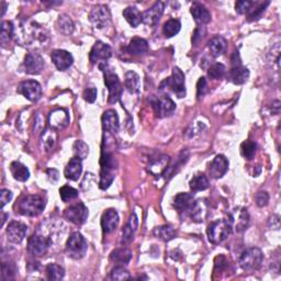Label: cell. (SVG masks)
<instances>
[{"label":"cell","instance_id":"obj_1","mask_svg":"<svg viewBox=\"0 0 281 281\" xmlns=\"http://www.w3.org/2000/svg\"><path fill=\"white\" fill-rule=\"evenodd\" d=\"M100 181L99 188L101 190H107L111 186L116 178V169H117V161L112 153L108 152L105 148L102 149L101 158H100Z\"/></svg>","mask_w":281,"mask_h":281},{"label":"cell","instance_id":"obj_2","mask_svg":"<svg viewBox=\"0 0 281 281\" xmlns=\"http://www.w3.org/2000/svg\"><path fill=\"white\" fill-rule=\"evenodd\" d=\"M99 68L102 70L105 76V85L108 88V102L116 104L120 100L122 95V85L120 79L107 63L100 64Z\"/></svg>","mask_w":281,"mask_h":281},{"label":"cell","instance_id":"obj_3","mask_svg":"<svg viewBox=\"0 0 281 281\" xmlns=\"http://www.w3.org/2000/svg\"><path fill=\"white\" fill-rule=\"evenodd\" d=\"M45 209V200L39 194H26L18 203V211L24 217H37Z\"/></svg>","mask_w":281,"mask_h":281},{"label":"cell","instance_id":"obj_4","mask_svg":"<svg viewBox=\"0 0 281 281\" xmlns=\"http://www.w3.org/2000/svg\"><path fill=\"white\" fill-rule=\"evenodd\" d=\"M232 231H233V228H232L230 221L228 220L213 221V222L208 226L207 230L208 239L211 244L218 245L220 243H222L223 241L228 239V237L231 235Z\"/></svg>","mask_w":281,"mask_h":281},{"label":"cell","instance_id":"obj_5","mask_svg":"<svg viewBox=\"0 0 281 281\" xmlns=\"http://www.w3.org/2000/svg\"><path fill=\"white\" fill-rule=\"evenodd\" d=\"M88 250V244L85 237L79 232H74L66 243V254L73 259H82Z\"/></svg>","mask_w":281,"mask_h":281},{"label":"cell","instance_id":"obj_6","mask_svg":"<svg viewBox=\"0 0 281 281\" xmlns=\"http://www.w3.org/2000/svg\"><path fill=\"white\" fill-rule=\"evenodd\" d=\"M263 259V252L257 247H251L242 253L239 263L240 266L246 272H253L261 268Z\"/></svg>","mask_w":281,"mask_h":281},{"label":"cell","instance_id":"obj_7","mask_svg":"<svg viewBox=\"0 0 281 281\" xmlns=\"http://www.w3.org/2000/svg\"><path fill=\"white\" fill-rule=\"evenodd\" d=\"M163 85H166L172 93H174L178 98H183L186 97V82L185 75L181 72L179 67L172 68V74L169 78H167Z\"/></svg>","mask_w":281,"mask_h":281},{"label":"cell","instance_id":"obj_8","mask_svg":"<svg viewBox=\"0 0 281 281\" xmlns=\"http://www.w3.org/2000/svg\"><path fill=\"white\" fill-rule=\"evenodd\" d=\"M89 215L88 208L83 202L74 203L64 211V217L69 222L76 225H82L86 222Z\"/></svg>","mask_w":281,"mask_h":281},{"label":"cell","instance_id":"obj_9","mask_svg":"<svg viewBox=\"0 0 281 281\" xmlns=\"http://www.w3.org/2000/svg\"><path fill=\"white\" fill-rule=\"evenodd\" d=\"M150 105H152L155 115L158 118H165L171 116L176 110L175 102L169 98L168 96L158 97V98L150 99Z\"/></svg>","mask_w":281,"mask_h":281},{"label":"cell","instance_id":"obj_10","mask_svg":"<svg viewBox=\"0 0 281 281\" xmlns=\"http://www.w3.org/2000/svg\"><path fill=\"white\" fill-rule=\"evenodd\" d=\"M51 240L45 236L33 234L28 241V252L35 257L43 256L47 253L48 248L51 246Z\"/></svg>","mask_w":281,"mask_h":281},{"label":"cell","instance_id":"obj_11","mask_svg":"<svg viewBox=\"0 0 281 281\" xmlns=\"http://www.w3.org/2000/svg\"><path fill=\"white\" fill-rule=\"evenodd\" d=\"M111 56V47L101 41H97L89 53V59L93 64H105Z\"/></svg>","mask_w":281,"mask_h":281},{"label":"cell","instance_id":"obj_12","mask_svg":"<svg viewBox=\"0 0 281 281\" xmlns=\"http://www.w3.org/2000/svg\"><path fill=\"white\" fill-rule=\"evenodd\" d=\"M18 94L22 95L24 98L34 102L41 98L42 87L35 80H24L18 86Z\"/></svg>","mask_w":281,"mask_h":281},{"label":"cell","instance_id":"obj_13","mask_svg":"<svg viewBox=\"0 0 281 281\" xmlns=\"http://www.w3.org/2000/svg\"><path fill=\"white\" fill-rule=\"evenodd\" d=\"M90 22L95 25V28L102 29L110 23L111 15L109 12V9L102 4L95 6L89 13Z\"/></svg>","mask_w":281,"mask_h":281},{"label":"cell","instance_id":"obj_14","mask_svg":"<svg viewBox=\"0 0 281 281\" xmlns=\"http://www.w3.org/2000/svg\"><path fill=\"white\" fill-rule=\"evenodd\" d=\"M69 123V116L68 112L62 109V108H58L50 112L48 115V127L53 130H63L68 126Z\"/></svg>","mask_w":281,"mask_h":281},{"label":"cell","instance_id":"obj_15","mask_svg":"<svg viewBox=\"0 0 281 281\" xmlns=\"http://www.w3.org/2000/svg\"><path fill=\"white\" fill-rule=\"evenodd\" d=\"M165 9V4L161 1L154 3L153 7L147 9L146 11L142 13V22L148 26H155L158 23L161 15H163Z\"/></svg>","mask_w":281,"mask_h":281},{"label":"cell","instance_id":"obj_16","mask_svg":"<svg viewBox=\"0 0 281 281\" xmlns=\"http://www.w3.org/2000/svg\"><path fill=\"white\" fill-rule=\"evenodd\" d=\"M230 222L237 233L245 231L248 228L250 224V214L247 212V209L245 208H240L235 210L233 214L231 215Z\"/></svg>","mask_w":281,"mask_h":281},{"label":"cell","instance_id":"obj_17","mask_svg":"<svg viewBox=\"0 0 281 281\" xmlns=\"http://www.w3.org/2000/svg\"><path fill=\"white\" fill-rule=\"evenodd\" d=\"M119 222H120V218H119L117 210L115 209L106 210L101 218V228L102 231H104V233L110 234L112 232H115L118 228Z\"/></svg>","mask_w":281,"mask_h":281},{"label":"cell","instance_id":"obj_18","mask_svg":"<svg viewBox=\"0 0 281 281\" xmlns=\"http://www.w3.org/2000/svg\"><path fill=\"white\" fill-rule=\"evenodd\" d=\"M23 66L25 73L30 75L40 74L43 68H44V59L42 58L40 54L37 53H29L24 58Z\"/></svg>","mask_w":281,"mask_h":281},{"label":"cell","instance_id":"obj_19","mask_svg":"<svg viewBox=\"0 0 281 281\" xmlns=\"http://www.w3.org/2000/svg\"><path fill=\"white\" fill-rule=\"evenodd\" d=\"M229 169V160L224 155H217L209 167V174L214 179L222 178Z\"/></svg>","mask_w":281,"mask_h":281},{"label":"cell","instance_id":"obj_20","mask_svg":"<svg viewBox=\"0 0 281 281\" xmlns=\"http://www.w3.org/2000/svg\"><path fill=\"white\" fill-rule=\"evenodd\" d=\"M26 231H28V228L25 224L18 222V221H12L7 228L8 240L14 244H20L24 240Z\"/></svg>","mask_w":281,"mask_h":281},{"label":"cell","instance_id":"obj_21","mask_svg":"<svg viewBox=\"0 0 281 281\" xmlns=\"http://www.w3.org/2000/svg\"><path fill=\"white\" fill-rule=\"evenodd\" d=\"M102 129L106 132H109L111 134H116L119 132L120 129V122H119V117L116 110L109 109L104 112L101 118Z\"/></svg>","mask_w":281,"mask_h":281},{"label":"cell","instance_id":"obj_22","mask_svg":"<svg viewBox=\"0 0 281 281\" xmlns=\"http://www.w3.org/2000/svg\"><path fill=\"white\" fill-rule=\"evenodd\" d=\"M52 62L58 70H65L72 66L74 63V57L72 54L65 50H55L52 52Z\"/></svg>","mask_w":281,"mask_h":281},{"label":"cell","instance_id":"obj_23","mask_svg":"<svg viewBox=\"0 0 281 281\" xmlns=\"http://www.w3.org/2000/svg\"><path fill=\"white\" fill-rule=\"evenodd\" d=\"M194 202H196V199H194L191 193L181 192L178 193L174 198V203L172 204H174V208L179 213H189V211L193 207Z\"/></svg>","mask_w":281,"mask_h":281},{"label":"cell","instance_id":"obj_24","mask_svg":"<svg viewBox=\"0 0 281 281\" xmlns=\"http://www.w3.org/2000/svg\"><path fill=\"white\" fill-rule=\"evenodd\" d=\"M83 159H80L79 157L74 156L73 158H70L68 161L67 166L65 167L64 176L67 178L68 180L76 181L79 179L80 175H82L83 171Z\"/></svg>","mask_w":281,"mask_h":281},{"label":"cell","instance_id":"obj_25","mask_svg":"<svg viewBox=\"0 0 281 281\" xmlns=\"http://www.w3.org/2000/svg\"><path fill=\"white\" fill-rule=\"evenodd\" d=\"M250 78V70L248 68L244 67L243 65H235L231 68L229 73V79L235 85H242L247 82V79Z\"/></svg>","mask_w":281,"mask_h":281},{"label":"cell","instance_id":"obj_26","mask_svg":"<svg viewBox=\"0 0 281 281\" xmlns=\"http://www.w3.org/2000/svg\"><path fill=\"white\" fill-rule=\"evenodd\" d=\"M190 12L192 14L194 21H196L198 24L203 25V24L209 23L211 21V13L202 3L194 2L191 6Z\"/></svg>","mask_w":281,"mask_h":281},{"label":"cell","instance_id":"obj_27","mask_svg":"<svg viewBox=\"0 0 281 281\" xmlns=\"http://www.w3.org/2000/svg\"><path fill=\"white\" fill-rule=\"evenodd\" d=\"M138 225H139L138 215L133 212L131 214V217H130L128 223L124 225V228L122 230L121 242L123 243V244H129V243L133 240L134 233L137 232V229H138Z\"/></svg>","mask_w":281,"mask_h":281},{"label":"cell","instance_id":"obj_28","mask_svg":"<svg viewBox=\"0 0 281 281\" xmlns=\"http://www.w3.org/2000/svg\"><path fill=\"white\" fill-rule=\"evenodd\" d=\"M56 140H57V133L55 130H53L51 128L44 130L40 139L41 148L46 153L51 152L54 146H55Z\"/></svg>","mask_w":281,"mask_h":281},{"label":"cell","instance_id":"obj_29","mask_svg":"<svg viewBox=\"0 0 281 281\" xmlns=\"http://www.w3.org/2000/svg\"><path fill=\"white\" fill-rule=\"evenodd\" d=\"M169 161H170V157L168 155H161L158 158H156L149 164L148 171L154 176H160L166 171Z\"/></svg>","mask_w":281,"mask_h":281},{"label":"cell","instance_id":"obj_30","mask_svg":"<svg viewBox=\"0 0 281 281\" xmlns=\"http://www.w3.org/2000/svg\"><path fill=\"white\" fill-rule=\"evenodd\" d=\"M128 51L133 56H143L148 51V44L146 40L140 39V37H135L128 46Z\"/></svg>","mask_w":281,"mask_h":281},{"label":"cell","instance_id":"obj_31","mask_svg":"<svg viewBox=\"0 0 281 281\" xmlns=\"http://www.w3.org/2000/svg\"><path fill=\"white\" fill-rule=\"evenodd\" d=\"M226 44H228L226 40L221 35H215L208 42L209 50L214 57H219L224 54L226 51Z\"/></svg>","mask_w":281,"mask_h":281},{"label":"cell","instance_id":"obj_32","mask_svg":"<svg viewBox=\"0 0 281 281\" xmlns=\"http://www.w3.org/2000/svg\"><path fill=\"white\" fill-rule=\"evenodd\" d=\"M133 254L132 252L126 247L116 248L115 251H112L110 254V261L112 263L120 264V265H127L131 262Z\"/></svg>","mask_w":281,"mask_h":281},{"label":"cell","instance_id":"obj_33","mask_svg":"<svg viewBox=\"0 0 281 281\" xmlns=\"http://www.w3.org/2000/svg\"><path fill=\"white\" fill-rule=\"evenodd\" d=\"M188 214L190 215V218L192 219V221H194V222L197 223L203 222L205 215H207V203L202 201V200L196 201L191 210L189 211Z\"/></svg>","mask_w":281,"mask_h":281},{"label":"cell","instance_id":"obj_34","mask_svg":"<svg viewBox=\"0 0 281 281\" xmlns=\"http://www.w3.org/2000/svg\"><path fill=\"white\" fill-rule=\"evenodd\" d=\"M10 171H11L14 179L21 182H24L30 178L29 169L23 164H21L20 161H13V163H11V165H10Z\"/></svg>","mask_w":281,"mask_h":281},{"label":"cell","instance_id":"obj_35","mask_svg":"<svg viewBox=\"0 0 281 281\" xmlns=\"http://www.w3.org/2000/svg\"><path fill=\"white\" fill-rule=\"evenodd\" d=\"M124 84H126V88L130 94H139L140 89V76L139 75L133 72V70H130L126 74V80H124Z\"/></svg>","mask_w":281,"mask_h":281},{"label":"cell","instance_id":"obj_36","mask_svg":"<svg viewBox=\"0 0 281 281\" xmlns=\"http://www.w3.org/2000/svg\"><path fill=\"white\" fill-rule=\"evenodd\" d=\"M56 26L57 30L64 35H70L75 29V24L73 22V20L70 19V17H68L67 14L59 15L56 22Z\"/></svg>","mask_w":281,"mask_h":281},{"label":"cell","instance_id":"obj_37","mask_svg":"<svg viewBox=\"0 0 281 281\" xmlns=\"http://www.w3.org/2000/svg\"><path fill=\"white\" fill-rule=\"evenodd\" d=\"M123 17L129 22L130 25L133 28H137L142 22V14L139 11L138 8L135 7H128L123 10Z\"/></svg>","mask_w":281,"mask_h":281},{"label":"cell","instance_id":"obj_38","mask_svg":"<svg viewBox=\"0 0 281 281\" xmlns=\"http://www.w3.org/2000/svg\"><path fill=\"white\" fill-rule=\"evenodd\" d=\"M154 235L160 241L169 242L176 236V231L170 225H161L154 229Z\"/></svg>","mask_w":281,"mask_h":281},{"label":"cell","instance_id":"obj_39","mask_svg":"<svg viewBox=\"0 0 281 281\" xmlns=\"http://www.w3.org/2000/svg\"><path fill=\"white\" fill-rule=\"evenodd\" d=\"M209 179L204 174H198L192 177V179L189 182V186L192 191H203L209 188Z\"/></svg>","mask_w":281,"mask_h":281},{"label":"cell","instance_id":"obj_40","mask_svg":"<svg viewBox=\"0 0 281 281\" xmlns=\"http://www.w3.org/2000/svg\"><path fill=\"white\" fill-rule=\"evenodd\" d=\"M46 277L48 280H62L65 276V270L57 264H48L45 268Z\"/></svg>","mask_w":281,"mask_h":281},{"label":"cell","instance_id":"obj_41","mask_svg":"<svg viewBox=\"0 0 281 281\" xmlns=\"http://www.w3.org/2000/svg\"><path fill=\"white\" fill-rule=\"evenodd\" d=\"M181 29L180 21L177 19H170L163 26V33L166 37H172L179 33Z\"/></svg>","mask_w":281,"mask_h":281},{"label":"cell","instance_id":"obj_42","mask_svg":"<svg viewBox=\"0 0 281 281\" xmlns=\"http://www.w3.org/2000/svg\"><path fill=\"white\" fill-rule=\"evenodd\" d=\"M13 23L11 21H3L1 24V32H0V40L2 46H6L13 35Z\"/></svg>","mask_w":281,"mask_h":281},{"label":"cell","instance_id":"obj_43","mask_svg":"<svg viewBox=\"0 0 281 281\" xmlns=\"http://www.w3.org/2000/svg\"><path fill=\"white\" fill-rule=\"evenodd\" d=\"M256 150H257V145L250 140L243 142L241 145V154L243 157L247 160H251L254 158V156L256 154Z\"/></svg>","mask_w":281,"mask_h":281},{"label":"cell","instance_id":"obj_44","mask_svg":"<svg viewBox=\"0 0 281 281\" xmlns=\"http://www.w3.org/2000/svg\"><path fill=\"white\" fill-rule=\"evenodd\" d=\"M18 273V268L13 262L2 263V280L9 281L15 278V275Z\"/></svg>","mask_w":281,"mask_h":281},{"label":"cell","instance_id":"obj_45","mask_svg":"<svg viewBox=\"0 0 281 281\" xmlns=\"http://www.w3.org/2000/svg\"><path fill=\"white\" fill-rule=\"evenodd\" d=\"M73 152L76 157H79L80 159L87 158V156L89 154V146L86 144L84 140H76L73 145Z\"/></svg>","mask_w":281,"mask_h":281},{"label":"cell","instance_id":"obj_46","mask_svg":"<svg viewBox=\"0 0 281 281\" xmlns=\"http://www.w3.org/2000/svg\"><path fill=\"white\" fill-rule=\"evenodd\" d=\"M59 196L64 202L72 201V200L76 199L78 197V190L73 187L69 186H63L59 189Z\"/></svg>","mask_w":281,"mask_h":281},{"label":"cell","instance_id":"obj_47","mask_svg":"<svg viewBox=\"0 0 281 281\" xmlns=\"http://www.w3.org/2000/svg\"><path fill=\"white\" fill-rule=\"evenodd\" d=\"M225 66L223 64L221 63H217V64H213L212 66H211L208 70V76L211 79H221L222 77H224L225 75Z\"/></svg>","mask_w":281,"mask_h":281},{"label":"cell","instance_id":"obj_48","mask_svg":"<svg viewBox=\"0 0 281 281\" xmlns=\"http://www.w3.org/2000/svg\"><path fill=\"white\" fill-rule=\"evenodd\" d=\"M110 279H112V280H128V279H131V275H130V273L124 267L118 266V267L113 268L111 270Z\"/></svg>","mask_w":281,"mask_h":281},{"label":"cell","instance_id":"obj_49","mask_svg":"<svg viewBox=\"0 0 281 281\" xmlns=\"http://www.w3.org/2000/svg\"><path fill=\"white\" fill-rule=\"evenodd\" d=\"M268 4H269V1H266V2H263L259 4V7H257L255 10H251V13L250 15H248V21H255L257 19H259L262 17V14L265 12V10H266V8L268 7Z\"/></svg>","mask_w":281,"mask_h":281},{"label":"cell","instance_id":"obj_50","mask_svg":"<svg viewBox=\"0 0 281 281\" xmlns=\"http://www.w3.org/2000/svg\"><path fill=\"white\" fill-rule=\"evenodd\" d=\"M254 2L248 1V0H242V1H237L235 3V10L239 14H244L246 12H250L252 10Z\"/></svg>","mask_w":281,"mask_h":281},{"label":"cell","instance_id":"obj_51","mask_svg":"<svg viewBox=\"0 0 281 281\" xmlns=\"http://www.w3.org/2000/svg\"><path fill=\"white\" fill-rule=\"evenodd\" d=\"M256 204L259 208L266 207L269 202V194L267 191H258L255 196Z\"/></svg>","mask_w":281,"mask_h":281},{"label":"cell","instance_id":"obj_52","mask_svg":"<svg viewBox=\"0 0 281 281\" xmlns=\"http://www.w3.org/2000/svg\"><path fill=\"white\" fill-rule=\"evenodd\" d=\"M97 94H98L97 89L95 87H90L84 91L83 97L86 101L89 102V104H94L97 99Z\"/></svg>","mask_w":281,"mask_h":281},{"label":"cell","instance_id":"obj_53","mask_svg":"<svg viewBox=\"0 0 281 281\" xmlns=\"http://www.w3.org/2000/svg\"><path fill=\"white\" fill-rule=\"evenodd\" d=\"M207 80H205L204 77H201L199 79V82L197 84V97L198 99H201L202 97L207 93Z\"/></svg>","mask_w":281,"mask_h":281},{"label":"cell","instance_id":"obj_54","mask_svg":"<svg viewBox=\"0 0 281 281\" xmlns=\"http://www.w3.org/2000/svg\"><path fill=\"white\" fill-rule=\"evenodd\" d=\"M12 199V192L8 190V189H1L0 191V200H1V209H3L4 205L11 201Z\"/></svg>","mask_w":281,"mask_h":281},{"label":"cell","instance_id":"obj_55","mask_svg":"<svg viewBox=\"0 0 281 281\" xmlns=\"http://www.w3.org/2000/svg\"><path fill=\"white\" fill-rule=\"evenodd\" d=\"M204 33H205V30L203 26H200V28L196 29V31H194V33H193V36H192V42L194 43V44L202 39Z\"/></svg>","mask_w":281,"mask_h":281},{"label":"cell","instance_id":"obj_56","mask_svg":"<svg viewBox=\"0 0 281 281\" xmlns=\"http://www.w3.org/2000/svg\"><path fill=\"white\" fill-rule=\"evenodd\" d=\"M46 174L48 176V179H50L52 182H56L59 179V172L56 169H47Z\"/></svg>","mask_w":281,"mask_h":281},{"label":"cell","instance_id":"obj_57","mask_svg":"<svg viewBox=\"0 0 281 281\" xmlns=\"http://www.w3.org/2000/svg\"><path fill=\"white\" fill-rule=\"evenodd\" d=\"M269 224H270V228H273V230H279L280 218L278 217V215H273V218H270Z\"/></svg>","mask_w":281,"mask_h":281},{"label":"cell","instance_id":"obj_58","mask_svg":"<svg viewBox=\"0 0 281 281\" xmlns=\"http://www.w3.org/2000/svg\"><path fill=\"white\" fill-rule=\"evenodd\" d=\"M1 226H3V224H4V222H6V218H7V214H4V212L2 211L1 212Z\"/></svg>","mask_w":281,"mask_h":281},{"label":"cell","instance_id":"obj_59","mask_svg":"<svg viewBox=\"0 0 281 281\" xmlns=\"http://www.w3.org/2000/svg\"><path fill=\"white\" fill-rule=\"evenodd\" d=\"M1 6H2V13H1V15H3L4 14V12H6V9H7V3L6 2H1Z\"/></svg>","mask_w":281,"mask_h":281}]
</instances>
